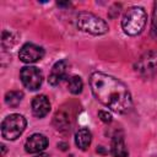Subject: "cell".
<instances>
[{
  "instance_id": "cell-1",
  "label": "cell",
  "mask_w": 157,
  "mask_h": 157,
  "mask_svg": "<svg viewBox=\"0 0 157 157\" xmlns=\"http://www.w3.org/2000/svg\"><path fill=\"white\" fill-rule=\"evenodd\" d=\"M93 96L115 113H126L132 107V98L125 83L114 76L96 71L90 77Z\"/></svg>"
},
{
  "instance_id": "cell-2",
  "label": "cell",
  "mask_w": 157,
  "mask_h": 157,
  "mask_svg": "<svg viewBox=\"0 0 157 157\" xmlns=\"http://www.w3.org/2000/svg\"><path fill=\"white\" fill-rule=\"evenodd\" d=\"M146 22L147 13L145 9L141 6H131L121 18V28L128 36H137L145 29Z\"/></svg>"
},
{
  "instance_id": "cell-3",
  "label": "cell",
  "mask_w": 157,
  "mask_h": 157,
  "mask_svg": "<svg viewBox=\"0 0 157 157\" xmlns=\"http://www.w3.org/2000/svg\"><path fill=\"white\" fill-rule=\"evenodd\" d=\"M77 28L85 33L101 36L109 31L108 23L92 12H80L77 15Z\"/></svg>"
},
{
  "instance_id": "cell-4",
  "label": "cell",
  "mask_w": 157,
  "mask_h": 157,
  "mask_svg": "<svg viewBox=\"0 0 157 157\" xmlns=\"http://www.w3.org/2000/svg\"><path fill=\"white\" fill-rule=\"evenodd\" d=\"M27 126V120L21 114H10L1 123V136L5 140L13 141L22 135Z\"/></svg>"
},
{
  "instance_id": "cell-5",
  "label": "cell",
  "mask_w": 157,
  "mask_h": 157,
  "mask_svg": "<svg viewBox=\"0 0 157 157\" xmlns=\"http://www.w3.org/2000/svg\"><path fill=\"white\" fill-rule=\"evenodd\" d=\"M134 69L144 77L152 76L157 70V50L151 49L145 52L135 63Z\"/></svg>"
},
{
  "instance_id": "cell-6",
  "label": "cell",
  "mask_w": 157,
  "mask_h": 157,
  "mask_svg": "<svg viewBox=\"0 0 157 157\" xmlns=\"http://www.w3.org/2000/svg\"><path fill=\"white\" fill-rule=\"evenodd\" d=\"M20 78L26 88L29 91H36L42 86L43 74L36 66H25L20 71Z\"/></svg>"
},
{
  "instance_id": "cell-7",
  "label": "cell",
  "mask_w": 157,
  "mask_h": 157,
  "mask_svg": "<svg viewBox=\"0 0 157 157\" xmlns=\"http://www.w3.org/2000/svg\"><path fill=\"white\" fill-rule=\"evenodd\" d=\"M43 56H44V49L39 45L33 44V43L23 44L20 49V53H18L20 60L26 63V64L37 63V61L42 60Z\"/></svg>"
},
{
  "instance_id": "cell-8",
  "label": "cell",
  "mask_w": 157,
  "mask_h": 157,
  "mask_svg": "<svg viewBox=\"0 0 157 157\" xmlns=\"http://www.w3.org/2000/svg\"><path fill=\"white\" fill-rule=\"evenodd\" d=\"M48 146V139L43 134L31 135L25 144V150L28 153H40Z\"/></svg>"
},
{
  "instance_id": "cell-9",
  "label": "cell",
  "mask_w": 157,
  "mask_h": 157,
  "mask_svg": "<svg viewBox=\"0 0 157 157\" xmlns=\"http://www.w3.org/2000/svg\"><path fill=\"white\" fill-rule=\"evenodd\" d=\"M50 112V102L45 94L36 96L32 101V113L37 118H43Z\"/></svg>"
},
{
  "instance_id": "cell-10",
  "label": "cell",
  "mask_w": 157,
  "mask_h": 157,
  "mask_svg": "<svg viewBox=\"0 0 157 157\" xmlns=\"http://www.w3.org/2000/svg\"><path fill=\"white\" fill-rule=\"evenodd\" d=\"M66 69H67V61L66 60L56 61L53 65V67L50 70V74H49V77H48L49 85H52V86L59 85L66 75Z\"/></svg>"
},
{
  "instance_id": "cell-11",
  "label": "cell",
  "mask_w": 157,
  "mask_h": 157,
  "mask_svg": "<svg viewBox=\"0 0 157 157\" xmlns=\"http://www.w3.org/2000/svg\"><path fill=\"white\" fill-rule=\"evenodd\" d=\"M110 152L114 157H128L129 156V150L125 145L123 135L115 134L113 136L112 145H110Z\"/></svg>"
},
{
  "instance_id": "cell-12",
  "label": "cell",
  "mask_w": 157,
  "mask_h": 157,
  "mask_svg": "<svg viewBox=\"0 0 157 157\" xmlns=\"http://www.w3.org/2000/svg\"><path fill=\"white\" fill-rule=\"evenodd\" d=\"M91 141H92V134L87 128H81L75 134V145L82 151L90 147Z\"/></svg>"
},
{
  "instance_id": "cell-13",
  "label": "cell",
  "mask_w": 157,
  "mask_h": 157,
  "mask_svg": "<svg viewBox=\"0 0 157 157\" xmlns=\"http://www.w3.org/2000/svg\"><path fill=\"white\" fill-rule=\"evenodd\" d=\"M23 98V92L22 91H9L5 94V103L11 107V108H16Z\"/></svg>"
},
{
  "instance_id": "cell-14",
  "label": "cell",
  "mask_w": 157,
  "mask_h": 157,
  "mask_svg": "<svg viewBox=\"0 0 157 157\" xmlns=\"http://www.w3.org/2000/svg\"><path fill=\"white\" fill-rule=\"evenodd\" d=\"M54 125L56 126L58 130H64V129H70V118L67 113L65 112H58L54 117Z\"/></svg>"
},
{
  "instance_id": "cell-15",
  "label": "cell",
  "mask_w": 157,
  "mask_h": 157,
  "mask_svg": "<svg viewBox=\"0 0 157 157\" xmlns=\"http://www.w3.org/2000/svg\"><path fill=\"white\" fill-rule=\"evenodd\" d=\"M83 88V82L80 76H71L67 81V90L72 94H80Z\"/></svg>"
},
{
  "instance_id": "cell-16",
  "label": "cell",
  "mask_w": 157,
  "mask_h": 157,
  "mask_svg": "<svg viewBox=\"0 0 157 157\" xmlns=\"http://www.w3.org/2000/svg\"><path fill=\"white\" fill-rule=\"evenodd\" d=\"M151 36L157 40V1L153 4L152 20H151Z\"/></svg>"
},
{
  "instance_id": "cell-17",
  "label": "cell",
  "mask_w": 157,
  "mask_h": 157,
  "mask_svg": "<svg viewBox=\"0 0 157 157\" xmlns=\"http://www.w3.org/2000/svg\"><path fill=\"white\" fill-rule=\"evenodd\" d=\"M98 118H99L103 123H107V124H108V123L112 121V118H113V117H112V114L108 113L107 110H99V112H98Z\"/></svg>"
},
{
  "instance_id": "cell-18",
  "label": "cell",
  "mask_w": 157,
  "mask_h": 157,
  "mask_svg": "<svg viewBox=\"0 0 157 157\" xmlns=\"http://www.w3.org/2000/svg\"><path fill=\"white\" fill-rule=\"evenodd\" d=\"M58 147H60L61 150H64V151H65V150H66V147H67V144H65V142H59V144H58Z\"/></svg>"
},
{
  "instance_id": "cell-19",
  "label": "cell",
  "mask_w": 157,
  "mask_h": 157,
  "mask_svg": "<svg viewBox=\"0 0 157 157\" xmlns=\"http://www.w3.org/2000/svg\"><path fill=\"white\" fill-rule=\"evenodd\" d=\"M97 152H99V153H105V151L103 150V146H98V147H97Z\"/></svg>"
},
{
  "instance_id": "cell-20",
  "label": "cell",
  "mask_w": 157,
  "mask_h": 157,
  "mask_svg": "<svg viewBox=\"0 0 157 157\" xmlns=\"http://www.w3.org/2000/svg\"><path fill=\"white\" fill-rule=\"evenodd\" d=\"M1 150H2L1 156H4V155H5V152H6V146H5V145H1Z\"/></svg>"
},
{
  "instance_id": "cell-21",
  "label": "cell",
  "mask_w": 157,
  "mask_h": 157,
  "mask_svg": "<svg viewBox=\"0 0 157 157\" xmlns=\"http://www.w3.org/2000/svg\"><path fill=\"white\" fill-rule=\"evenodd\" d=\"M36 157H49L48 155H45V153H39V155H37Z\"/></svg>"
}]
</instances>
